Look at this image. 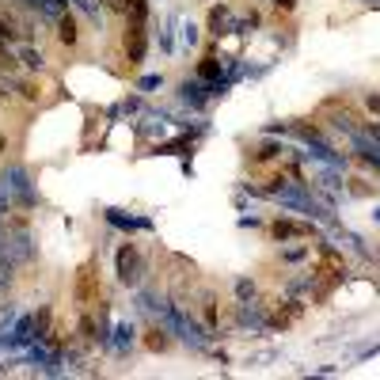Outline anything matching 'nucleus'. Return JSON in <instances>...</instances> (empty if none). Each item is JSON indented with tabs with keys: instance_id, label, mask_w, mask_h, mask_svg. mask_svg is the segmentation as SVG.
Instances as JSON below:
<instances>
[{
	"instance_id": "0eeeda50",
	"label": "nucleus",
	"mask_w": 380,
	"mask_h": 380,
	"mask_svg": "<svg viewBox=\"0 0 380 380\" xmlns=\"http://www.w3.org/2000/svg\"><path fill=\"white\" fill-rule=\"evenodd\" d=\"M236 323L244 331H255V335H258V331H266V304L255 301V297H251V301H236Z\"/></svg>"
},
{
	"instance_id": "a878e982",
	"label": "nucleus",
	"mask_w": 380,
	"mask_h": 380,
	"mask_svg": "<svg viewBox=\"0 0 380 380\" xmlns=\"http://www.w3.org/2000/svg\"><path fill=\"white\" fill-rule=\"evenodd\" d=\"M15 95V80L12 76H0V103H8Z\"/></svg>"
},
{
	"instance_id": "dca6fc26",
	"label": "nucleus",
	"mask_w": 380,
	"mask_h": 380,
	"mask_svg": "<svg viewBox=\"0 0 380 380\" xmlns=\"http://www.w3.org/2000/svg\"><path fill=\"white\" fill-rule=\"evenodd\" d=\"M15 58H19V65L27 72H42L46 69V53L38 50L35 42H19V46H15Z\"/></svg>"
},
{
	"instance_id": "a211bd4d",
	"label": "nucleus",
	"mask_w": 380,
	"mask_h": 380,
	"mask_svg": "<svg viewBox=\"0 0 380 380\" xmlns=\"http://www.w3.org/2000/svg\"><path fill=\"white\" fill-rule=\"evenodd\" d=\"M144 346H149L152 354H164L167 346H172V331H167V327H160V323H156V327H152L149 335H144Z\"/></svg>"
},
{
	"instance_id": "2eb2a0df",
	"label": "nucleus",
	"mask_w": 380,
	"mask_h": 380,
	"mask_svg": "<svg viewBox=\"0 0 380 380\" xmlns=\"http://www.w3.org/2000/svg\"><path fill=\"white\" fill-rule=\"evenodd\" d=\"M133 338H137V327H133L129 320L115 323V327H110V350H115L118 358H126V354H129V346H133Z\"/></svg>"
},
{
	"instance_id": "2f4dec72",
	"label": "nucleus",
	"mask_w": 380,
	"mask_h": 380,
	"mask_svg": "<svg viewBox=\"0 0 380 380\" xmlns=\"http://www.w3.org/2000/svg\"><path fill=\"white\" fill-rule=\"evenodd\" d=\"M377 221H380V209H377Z\"/></svg>"
},
{
	"instance_id": "20e7f679",
	"label": "nucleus",
	"mask_w": 380,
	"mask_h": 380,
	"mask_svg": "<svg viewBox=\"0 0 380 380\" xmlns=\"http://www.w3.org/2000/svg\"><path fill=\"white\" fill-rule=\"evenodd\" d=\"M122 53H126L129 69L144 65V53H149V23L126 19V27H122Z\"/></svg>"
},
{
	"instance_id": "9b49d317",
	"label": "nucleus",
	"mask_w": 380,
	"mask_h": 380,
	"mask_svg": "<svg viewBox=\"0 0 380 380\" xmlns=\"http://www.w3.org/2000/svg\"><path fill=\"white\" fill-rule=\"evenodd\" d=\"M198 316H201V323L209 327V335L217 338V331H221V297H217L213 289H206V293H201V301H198Z\"/></svg>"
},
{
	"instance_id": "393cba45",
	"label": "nucleus",
	"mask_w": 380,
	"mask_h": 380,
	"mask_svg": "<svg viewBox=\"0 0 380 380\" xmlns=\"http://www.w3.org/2000/svg\"><path fill=\"white\" fill-rule=\"evenodd\" d=\"M281 258H286V263H301V258H308V244H301V247H286V251H281Z\"/></svg>"
},
{
	"instance_id": "1a4fd4ad",
	"label": "nucleus",
	"mask_w": 380,
	"mask_h": 380,
	"mask_svg": "<svg viewBox=\"0 0 380 380\" xmlns=\"http://www.w3.org/2000/svg\"><path fill=\"white\" fill-rule=\"evenodd\" d=\"M209 99H213V92H209V84H206V80H198V76H194V80H183V84H179V103H183V107L201 110Z\"/></svg>"
},
{
	"instance_id": "4468645a",
	"label": "nucleus",
	"mask_w": 380,
	"mask_h": 380,
	"mask_svg": "<svg viewBox=\"0 0 380 380\" xmlns=\"http://www.w3.org/2000/svg\"><path fill=\"white\" fill-rule=\"evenodd\" d=\"M107 224L110 229H122V232H149L152 221L149 217H133V213H122V209H107Z\"/></svg>"
},
{
	"instance_id": "aec40b11",
	"label": "nucleus",
	"mask_w": 380,
	"mask_h": 380,
	"mask_svg": "<svg viewBox=\"0 0 380 380\" xmlns=\"http://www.w3.org/2000/svg\"><path fill=\"white\" fill-rule=\"evenodd\" d=\"M65 4L76 8V12H84L92 23H99V19H103V12H99V4H95V0H65Z\"/></svg>"
},
{
	"instance_id": "f257e3e1",
	"label": "nucleus",
	"mask_w": 380,
	"mask_h": 380,
	"mask_svg": "<svg viewBox=\"0 0 380 380\" xmlns=\"http://www.w3.org/2000/svg\"><path fill=\"white\" fill-rule=\"evenodd\" d=\"M12 206V201H19V206H35V187H31V175H27V167H19V164H8L4 167V175H0V206Z\"/></svg>"
},
{
	"instance_id": "c85d7f7f",
	"label": "nucleus",
	"mask_w": 380,
	"mask_h": 380,
	"mask_svg": "<svg viewBox=\"0 0 380 380\" xmlns=\"http://www.w3.org/2000/svg\"><path fill=\"white\" fill-rule=\"evenodd\" d=\"M4 50H12V46H8V42H4V38H0V53H4Z\"/></svg>"
},
{
	"instance_id": "f8f14e48",
	"label": "nucleus",
	"mask_w": 380,
	"mask_h": 380,
	"mask_svg": "<svg viewBox=\"0 0 380 380\" xmlns=\"http://www.w3.org/2000/svg\"><path fill=\"white\" fill-rule=\"evenodd\" d=\"M327 126L338 129V133H346V137H354V133H358V126H361V118L354 115V110L338 107V103H327Z\"/></svg>"
},
{
	"instance_id": "c756f323",
	"label": "nucleus",
	"mask_w": 380,
	"mask_h": 380,
	"mask_svg": "<svg viewBox=\"0 0 380 380\" xmlns=\"http://www.w3.org/2000/svg\"><path fill=\"white\" fill-rule=\"evenodd\" d=\"M8 149V141H4V133H0V152H4Z\"/></svg>"
},
{
	"instance_id": "f03ea898",
	"label": "nucleus",
	"mask_w": 380,
	"mask_h": 380,
	"mask_svg": "<svg viewBox=\"0 0 380 380\" xmlns=\"http://www.w3.org/2000/svg\"><path fill=\"white\" fill-rule=\"evenodd\" d=\"M115 274H118V281L129 289H137L144 281V258H141V247L133 244V240H126L122 247H118V255H115Z\"/></svg>"
},
{
	"instance_id": "423d86ee",
	"label": "nucleus",
	"mask_w": 380,
	"mask_h": 380,
	"mask_svg": "<svg viewBox=\"0 0 380 380\" xmlns=\"http://www.w3.org/2000/svg\"><path fill=\"white\" fill-rule=\"evenodd\" d=\"M304 312V301H297V297H286V301H278V308L266 312V331H286L293 327L297 320H301Z\"/></svg>"
},
{
	"instance_id": "39448f33",
	"label": "nucleus",
	"mask_w": 380,
	"mask_h": 380,
	"mask_svg": "<svg viewBox=\"0 0 380 380\" xmlns=\"http://www.w3.org/2000/svg\"><path fill=\"white\" fill-rule=\"evenodd\" d=\"M312 236H316V224L312 221H297V217H278V221H270L274 244H293V240H312Z\"/></svg>"
},
{
	"instance_id": "7ed1b4c3",
	"label": "nucleus",
	"mask_w": 380,
	"mask_h": 380,
	"mask_svg": "<svg viewBox=\"0 0 380 380\" xmlns=\"http://www.w3.org/2000/svg\"><path fill=\"white\" fill-rule=\"evenodd\" d=\"M72 297H76L80 308H95L103 297V286H99V263L88 258L84 266L76 270V286H72Z\"/></svg>"
},
{
	"instance_id": "9d476101",
	"label": "nucleus",
	"mask_w": 380,
	"mask_h": 380,
	"mask_svg": "<svg viewBox=\"0 0 380 380\" xmlns=\"http://www.w3.org/2000/svg\"><path fill=\"white\" fill-rule=\"evenodd\" d=\"M53 35H58V42L65 46V50H76L80 46V19L72 15V8L53 19Z\"/></svg>"
},
{
	"instance_id": "b1692460",
	"label": "nucleus",
	"mask_w": 380,
	"mask_h": 380,
	"mask_svg": "<svg viewBox=\"0 0 380 380\" xmlns=\"http://www.w3.org/2000/svg\"><path fill=\"white\" fill-rule=\"evenodd\" d=\"M160 84H164V76H160V72H149V76L137 80V92H156Z\"/></svg>"
},
{
	"instance_id": "cd10ccee",
	"label": "nucleus",
	"mask_w": 380,
	"mask_h": 380,
	"mask_svg": "<svg viewBox=\"0 0 380 380\" xmlns=\"http://www.w3.org/2000/svg\"><path fill=\"white\" fill-rule=\"evenodd\" d=\"M274 8H278V12H293L297 0H274Z\"/></svg>"
},
{
	"instance_id": "412c9836",
	"label": "nucleus",
	"mask_w": 380,
	"mask_h": 380,
	"mask_svg": "<svg viewBox=\"0 0 380 380\" xmlns=\"http://www.w3.org/2000/svg\"><path fill=\"white\" fill-rule=\"evenodd\" d=\"M251 297H258V286L251 278H240L236 281V301H251Z\"/></svg>"
},
{
	"instance_id": "6e6552de",
	"label": "nucleus",
	"mask_w": 380,
	"mask_h": 380,
	"mask_svg": "<svg viewBox=\"0 0 380 380\" xmlns=\"http://www.w3.org/2000/svg\"><path fill=\"white\" fill-rule=\"evenodd\" d=\"M236 23H240V15L232 12L229 4H213V8H209V19H206V27H209V35H213V38L236 35Z\"/></svg>"
},
{
	"instance_id": "ddd939ff",
	"label": "nucleus",
	"mask_w": 380,
	"mask_h": 380,
	"mask_svg": "<svg viewBox=\"0 0 380 380\" xmlns=\"http://www.w3.org/2000/svg\"><path fill=\"white\" fill-rule=\"evenodd\" d=\"M247 156H251V164H255V167H258V164H274V160L286 156V144L274 141V137H263V141H255V144H251V152H247Z\"/></svg>"
},
{
	"instance_id": "6ab92c4d",
	"label": "nucleus",
	"mask_w": 380,
	"mask_h": 380,
	"mask_svg": "<svg viewBox=\"0 0 380 380\" xmlns=\"http://www.w3.org/2000/svg\"><path fill=\"white\" fill-rule=\"evenodd\" d=\"M15 92H19L27 103H38V99H42V84H38V80H31V76H27V80L15 76Z\"/></svg>"
},
{
	"instance_id": "7c9ffc66",
	"label": "nucleus",
	"mask_w": 380,
	"mask_h": 380,
	"mask_svg": "<svg viewBox=\"0 0 380 380\" xmlns=\"http://www.w3.org/2000/svg\"><path fill=\"white\" fill-rule=\"evenodd\" d=\"M365 4H377V0H365Z\"/></svg>"
},
{
	"instance_id": "bb28decb",
	"label": "nucleus",
	"mask_w": 380,
	"mask_h": 380,
	"mask_svg": "<svg viewBox=\"0 0 380 380\" xmlns=\"http://www.w3.org/2000/svg\"><path fill=\"white\" fill-rule=\"evenodd\" d=\"M365 107H369V115L380 118V92H365Z\"/></svg>"
},
{
	"instance_id": "5701e85b",
	"label": "nucleus",
	"mask_w": 380,
	"mask_h": 380,
	"mask_svg": "<svg viewBox=\"0 0 380 380\" xmlns=\"http://www.w3.org/2000/svg\"><path fill=\"white\" fill-rule=\"evenodd\" d=\"M198 38H201V31H198V23H183V46H187V50H194V46H198Z\"/></svg>"
},
{
	"instance_id": "f3484780",
	"label": "nucleus",
	"mask_w": 380,
	"mask_h": 380,
	"mask_svg": "<svg viewBox=\"0 0 380 380\" xmlns=\"http://www.w3.org/2000/svg\"><path fill=\"white\" fill-rule=\"evenodd\" d=\"M221 76H224V61L217 58V53H206V58L198 61V80H206V84H217Z\"/></svg>"
},
{
	"instance_id": "4be33fe9",
	"label": "nucleus",
	"mask_w": 380,
	"mask_h": 380,
	"mask_svg": "<svg viewBox=\"0 0 380 380\" xmlns=\"http://www.w3.org/2000/svg\"><path fill=\"white\" fill-rule=\"evenodd\" d=\"M50 323H53V312H50V308H38V312H35V327H38V338H46V335H50Z\"/></svg>"
}]
</instances>
